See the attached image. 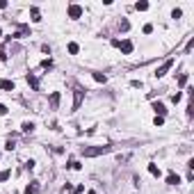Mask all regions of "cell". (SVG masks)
<instances>
[{"mask_svg":"<svg viewBox=\"0 0 194 194\" xmlns=\"http://www.w3.org/2000/svg\"><path fill=\"white\" fill-rule=\"evenodd\" d=\"M85 158H96V155H105V153H110V146H85L80 151Z\"/></svg>","mask_w":194,"mask_h":194,"instance_id":"6da1fadb","label":"cell"},{"mask_svg":"<svg viewBox=\"0 0 194 194\" xmlns=\"http://www.w3.org/2000/svg\"><path fill=\"white\" fill-rule=\"evenodd\" d=\"M82 98H85V92H82L80 87H76V89H73V107H71V112L80 110V105H82Z\"/></svg>","mask_w":194,"mask_h":194,"instance_id":"7a4b0ae2","label":"cell"},{"mask_svg":"<svg viewBox=\"0 0 194 194\" xmlns=\"http://www.w3.org/2000/svg\"><path fill=\"white\" fill-rule=\"evenodd\" d=\"M171 66H174V60H167V62H164V64H162L160 69H155V73H153V76H155V78H162V76H167Z\"/></svg>","mask_w":194,"mask_h":194,"instance_id":"3957f363","label":"cell"},{"mask_svg":"<svg viewBox=\"0 0 194 194\" xmlns=\"http://www.w3.org/2000/svg\"><path fill=\"white\" fill-rule=\"evenodd\" d=\"M117 48H121V53L130 55V53H133V41H128V39H123V41H117Z\"/></svg>","mask_w":194,"mask_h":194,"instance_id":"277c9868","label":"cell"},{"mask_svg":"<svg viewBox=\"0 0 194 194\" xmlns=\"http://www.w3.org/2000/svg\"><path fill=\"white\" fill-rule=\"evenodd\" d=\"M80 16H82L80 5H69V18H80Z\"/></svg>","mask_w":194,"mask_h":194,"instance_id":"5b68a950","label":"cell"},{"mask_svg":"<svg viewBox=\"0 0 194 194\" xmlns=\"http://www.w3.org/2000/svg\"><path fill=\"white\" fill-rule=\"evenodd\" d=\"M153 110H155V117H164L167 114V107L162 103H153Z\"/></svg>","mask_w":194,"mask_h":194,"instance_id":"8992f818","label":"cell"},{"mask_svg":"<svg viewBox=\"0 0 194 194\" xmlns=\"http://www.w3.org/2000/svg\"><path fill=\"white\" fill-rule=\"evenodd\" d=\"M0 89H5V92H14V80H0Z\"/></svg>","mask_w":194,"mask_h":194,"instance_id":"52a82bcc","label":"cell"},{"mask_svg":"<svg viewBox=\"0 0 194 194\" xmlns=\"http://www.w3.org/2000/svg\"><path fill=\"white\" fill-rule=\"evenodd\" d=\"M39 183H30V185H27V187H25V192H23V194H39Z\"/></svg>","mask_w":194,"mask_h":194,"instance_id":"ba28073f","label":"cell"},{"mask_svg":"<svg viewBox=\"0 0 194 194\" xmlns=\"http://www.w3.org/2000/svg\"><path fill=\"white\" fill-rule=\"evenodd\" d=\"M60 107V94H50V110H57Z\"/></svg>","mask_w":194,"mask_h":194,"instance_id":"9c48e42d","label":"cell"},{"mask_svg":"<svg viewBox=\"0 0 194 194\" xmlns=\"http://www.w3.org/2000/svg\"><path fill=\"white\" fill-rule=\"evenodd\" d=\"M25 80H27V85H30L32 89H39V80H37V78L32 76V73H27V78H25Z\"/></svg>","mask_w":194,"mask_h":194,"instance_id":"30bf717a","label":"cell"},{"mask_svg":"<svg viewBox=\"0 0 194 194\" xmlns=\"http://www.w3.org/2000/svg\"><path fill=\"white\" fill-rule=\"evenodd\" d=\"M180 183V176L178 174H169L167 176V185H178Z\"/></svg>","mask_w":194,"mask_h":194,"instance_id":"8fae6325","label":"cell"},{"mask_svg":"<svg viewBox=\"0 0 194 194\" xmlns=\"http://www.w3.org/2000/svg\"><path fill=\"white\" fill-rule=\"evenodd\" d=\"M30 16H32V21H41V14L37 7H30Z\"/></svg>","mask_w":194,"mask_h":194,"instance_id":"7c38bea8","label":"cell"},{"mask_svg":"<svg viewBox=\"0 0 194 194\" xmlns=\"http://www.w3.org/2000/svg\"><path fill=\"white\" fill-rule=\"evenodd\" d=\"M78 50H80V46H78L76 41H71V44H69V53H71V55H78Z\"/></svg>","mask_w":194,"mask_h":194,"instance_id":"4fadbf2b","label":"cell"},{"mask_svg":"<svg viewBox=\"0 0 194 194\" xmlns=\"http://www.w3.org/2000/svg\"><path fill=\"white\" fill-rule=\"evenodd\" d=\"M32 130H34V123H32V121H25V123H23V133H32Z\"/></svg>","mask_w":194,"mask_h":194,"instance_id":"5bb4252c","label":"cell"},{"mask_svg":"<svg viewBox=\"0 0 194 194\" xmlns=\"http://www.w3.org/2000/svg\"><path fill=\"white\" fill-rule=\"evenodd\" d=\"M187 85V73H180L178 76V87H185Z\"/></svg>","mask_w":194,"mask_h":194,"instance_id":"9a60e30c","label":"cell"},{"mask_svg":"<svg viewBox=\"0 0 194 194\" xmlns=\"http://www.w3.org/2000/svg\"><path fill=\"white\" fill-rule=\"evenodd\" d=\"M135 9H137V11H146V9H148V2H144V0H142V2H137V5H135Z\"/></svg>","mask_w":194,"mask_h":194,"instance_id":"2e32d148","label":"cell"},{"mask_svg":"<svg viewBox=\"0 0 194 194\" xmlns=\"http://www.w3.org/2000/svg\"><path fill=\"white\" fill-rule=\"evenodd\" d=\"M148 174L151 176H160V169L155 167V164H148Z\"/></svg>","mask_w":194,"mask_h":194,"instance_id":"e0dca14e","label":"cell"},{"mask_svg":"<svg viewBox=\"0 0 194 194\" xmlns=\"http://www.w3.org/2000/svg\"><path fill=\"white\" fill-rule=\"evenodd\" d=\"M94 80H96V82H105V80H107V78H105V76H103V73H94Z\"/></svg>","mask_w":194,"mask_h":194,"instance_id":"ac0fdd59","label":"cell"},{"mask_svg":"<svg viewBox=\"0 0 194 194\" xmlns=\"http://www.w3.org/2000/svg\"><path fill=\"white\" fill-rule=\"evenodd\" d=\"M128 27H130V23H128V21H121V23H119V30H123V32H126Z\"/></svg>","mask_w":194,"mask_h":194,"instance_id":"d6986e66","label":"cell"},{"mask_svg":"<svg viewBox=\"0 0 194 194\" xmlns=\"http://www.w3.org/2000/svg\"><path fill=\"white\" fill-rule=\"evenodd\" d=\"M151 32H153V25H151V23H146V25H144V34H151Z\"/></svg>","mask_w":194,"mask_h":194,"instance_id":"ffe728a7","label":"cell"},{"mask_svg":"<svg viewBox=\"0 0 194 194\" xmlns=\"http://www.w3.org/2000/svg\"><path fill=\"white\" fill-rule=\"evenodd\" d=\"M180 16H183V11H180V9H174V11H171V18H180Z\"/></svg>","mask_w":194,"mask_h":194,"instance_id":"44dd1931","label":"cell"},{"mask_svg":"<svg viewBox=\"0 0 194 194\" xmlns=\"http://www.w3.org/2000/svg\"><path fill=\"white\" fill-rule=\"evenodd\" d=\"M9 178V171H0V183H2V180H7Z\"/></svg>","mask_w":194,"mask_h":194,"instance_id":"7402d4cb","label":"cell"},{"mask_svg":"<svg viewBox=\"0 0 194 194\" xmlns=\"http://www.w3.org/2000/svg\"><path fill=\"white\" fill-rule=\"evenodd\" d=\"M14 146H16V144H14V139H9V142L5 144V148H7V151H11V148H14Z\"/></svg>","mask_w":194,"mask_h":194,"instance_id":"603a6c76","label":"cell"},{"mask_svg":"<svg viewBox=\"0 0 194 194\" xmlns=\"http://www.w3.org/2000/svg\"><path fill=\"white\" fill-rule=\"evenodd\" d=\"M69 167H71V169H80V162H76V160H71V162H69Z\"/></svg>","mask_w":194,"mask_h":194,"instance_id":"cb8c5ba5","label":"cell"},{"mask_svg":"<svg viewBox=\"0 0 194 194\" xmlns=\"http://www.w3.org/2000/svg\"><path fill=\"white\" fill-rule=\"evenodd\" d=\"M164 123V117H155V126H162Z\"/></svg>","mask_w":194,"mask_h":194,"instance_id":"d4e9b609","label":"cell"},{"mask_svg":"<svg viewBox=\"0 0 194 194\" xmlns=\"http://www.w3.org/2000/svg\"><path fill=\"white\" fill-rule=\"evenodd\" d=\"M5 114H7V107L2 105V103H0V117H5Z\"/></svg>","mask_w":194,"mask_h":194,"instance_id":"484cf974","label":"cell"},{"mask_svg":"<svg viewBox=\"0 0 194 194\" xmlns=\"http://www.w3.org/2000/svg\"><path fill=\"white\" fill-rule=\"evenodd\" d=\"M5 7H7V2H5V0H0V9H5Z\"/></svg>","mask_w":194,"mask_h":194,"instance_id":"4316f807","label":"cell"}]
</instances>
